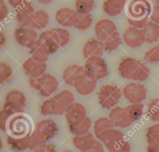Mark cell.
Returning <instances> with one entry per match:
<instances>
[{
  "label": "cell",
  "mask_w": 159,
  "mask_h": 152,
  "mask_svg": "<svg viewBox=\"0 0 159 152\" xmlns=\"http://www.w3.org/2000/svg\"><path fill=\"white\" fill-rule=\"evenodd\" d=\"M118 72L124 78L143 82L150 76L148 67L142 61L132 57L122 58L118 65Z\"/></svg>",
  "instance_id": "cell-1"
},
{
  "label": "cell",
  "mask_w": 159,
  "mask_h": 152,
  "mask_svg": "<svg viewBox=\"0 0 159 152\" xmlns=\"http://www.w3.org/2000/svg\"><path fill=\"white\" fill-rule=\"evenodd\" d=\"M70 40V32L63 28H53L40 33L37 41L43 45L50 54L65 47Z\"/></svg>",
  "instance_id": "cell-2"
},
{
  "label": "cell",
  "mask_w": 159,
  "mask_h": 152,
  "mask_svg": "<svg viewBox=\"0 0 159 152\" xmlns=\"http://www.w3.org/2000/svg\"><path fill=\"white\" fill-rule=\"evenodd\" d=\"M109 152H130L131 146L125 139L124 133L116 129H111L98 138Z\"/></svg>",
  "instance_id": "cell-3"
},
{
  "label": "cell",
  "mask_w": 159,
  "mask_h": 152,
  "mask_svg": "<svg viewBox=\"0 0 159 152\" xmlns=\"http://www.w3.org/2000/svg\"><path fill=\"white\" fill-rule=\"evenodd\" d=\"M29 83L40 96L45 98L52 96L59 87L57 78L48 73H45L37 78H29Z\"/></svg>",
  "instance_id": "cell-4"
},
{
  "label": "cell",
  "mask_w": 159,
  "mask_h": 152,
  "mask_svg": "<svg viewBox=\"0 0 159 152\" xmlns=\"http://www.w3.org/2000/svg\"><path fill=\"white\" fill-rule=\"evenodd\" d=\"M122 96V91L116 85L106 84L102 86L98 93L100 106L111 110L119 104Z\"/></svg>",
  "instance_id": "cell-5"
},
{
  "label": "cell",
  "mask_w": 159,
  "mask_h": 152,
  "mask_svg": "<svg viewBox=\"0 0 159 152\" xmlns=\"http://www.w3.org/2000/svg\"><path fill=\"white\" fill-rule=\"evenodd\" d=\"M84 67L87 77L97 82L104 78L109 74L107 64L102 57H94L86 59Z\"/></svg>",
  "instance_id": "cell-6"
},
{
  "label": "cell",
  "mask_w": 159,
  "mask_h": 152,
  "mask_svg": "<svg viewBox=\"0 0 159 152\" xmlns=\"http://www.w3.org/2000/svg\"><path fill=\"white\" fill-rule=\"evenodd\" d=\"M6 132L16 137L29 135L31 133L30 120L24 112L15 114L8 122Z\"/></svg>",
  "instance_id": "cell-7"
},
{
  "label": "cell",
  "mask_w": 159,
  "mask_h": 152,
  "mask_svg": "<svg viewBox=\"0 0 159 152\" xmlns=\"http://www.w3.org/2000/svg\"><path fill=\"white\" fill-rule=\"evenodd\" d=\"M52 115L65 114L67 108L75 102L73 93L68 90H63L50 98Z\"/></svg>",
  "instance_id": "cell-8"
},
{
  "label": "cell",
  "mask_w": 159,
  "mask_h": 152,
  "mask_svg": "<svg viewBox=\"0 0 159 152\" xmlns=\"http://www.w3.org/2000/svg\"><path fill=\"white\" fill-rule=\"evenodd\" d=\"M88 78L84 67L81 65L73 64L67 66L63 72L62 78L69 86L75 88Z\"/></svg>",
  "instance_id": "cell-9"
},
{
  "label": "cell",
  "mask_w": 159,
  "mask_h": 152,
  "mask_svg": "<svg viewBox=\"0 0 159 152\" xmlns=\"http://www.w3.org/2000/svg\"><path fill=\"white\" fill-rule=\"evenodd\" d=\"M42 141L47 143L48 141L53 139L58 133V127L52 119H43L38 122L32 132Z\"/></svg>",
  "instance_id": "cell-10"
},
{
  "label": "cell",
  "mask_w": 159,
  "mask_h": 152,
  "mask_svg": "<svg viewBox=\"0 0 159 152\" xmlns=\"http://www.w3.org/2000/svg\"><path fill=\"white\" fill-rule=\"evenodd\" d=\"M122 95L130 104L142 103L147 98V90L143 84L131 82L124 87Z\"/></svg>",
  "instance_id": "cell-11"
},
{
  "label": "cell",
  "mask_w": 159,
  "mask_h": 152,
  "mask_svg": "<svg viewBox=\"0 0 159 152\" xmlns=\"http://www.w3.org/2000/svg\"><path fill=\"white\" fill-rule=\"evenodd\" d=\"M65 115L68 127H76L81 124L88 117L85 106L83 104L75 101L69 106Z\"/></svg>",
  "instance_id": "cell-12"
},
{
  "label": "cell",
  "mask_w": 159,
  "mask_h": 152,
  "mask_svg": "<svg viewBox=\"0 0 159 152\" xmlns=\"http://www.w3.org/2000/svg\"><path fill=\"white\" fill-rule=\"evenodd\" d=\"M14 38L19 45L29 49L37 42L39 36L36 30L31 27L19 25L14 32Z\"/></svg>",
  "instance_id": "cell-13"
},
{
  "label": "cell",
  "mask_w": 159,
  "mask_h": 152,
  "mask_svg": "<svg viewBox=\"0 0 159 152\" xmlns=\"http://www.w3.org/2000/svg\"><path fill=\"white\" fill-rule=\"evenodd\" d=\"M4 104L9 107L15 114L23 113L27 104V98L22 91L11 90L6 93Z\"/></svg>",
  "instance_id": "cell-14"
},
{
  "label": "cell",
  "mask_w": 159,
  "mask_h": 152,
  "mask_svg": "<svg viewBox=\"0 0 159 152\" xmlns=\"http://www.w3.org/2000/svg\"><path fill=\"white\" fill-rule=\"evenodd\" d=\"M152 7L148 0H131L128 5V18L143 19L148 18Z\"/></svg>",
  "instance_id": "cell-15"
},
{
  "label": "cell",
  "mask_w": 159,
  "mask_h": 152,
  "mask_svg": "<svg viewBox=\"0 0 159 152\" xmlns=\"http://www.w3.org/2000/svg\"><path fill=\"white\" fill-rule=\"evenodd\" d=\"M122 39L127 46L131 48L141 46L145 42V36L143 29L129 27L123 33Z\"/></svg>",
  "instance_id": "cell-16"
},
{
  "label": "cell",
  "mask_w": 159,
  "mask_h": 152,
  "mask_svg": "<svg viewBox=\"0 0 159 152\" xmlns=\"http://www.w3.org/2000/svg\"><path fill=\"white\" fill-rule=\"evenodd\" d=\"M108 117L115 127L119 128H127L134 122L125 108L122 106H117L111 109Z\"/></svg>",
  "instance_id": "cell-17"
},
{
  "label": "cell",
  "mask_w": 159,
  "mask_h": 152,
  "mask_svg": "<svg viewBox=\"0 0 159 152\" xmlns=\"http://www.w3.org/2000/svg\"><path fill=\"white\" fill-rule=\"evenodd\" d=\"M116 32L117 31L116 23L108 19L99 20L96 22L94 27L96 37L101 42L104 41Z\"/></svg>",
  "instance_id": "cell-18"
},
{
  "label": "cell",
  "mask_w": 159,
  "mask_h": 152,
  "mask_svg": "<svg viewBox=\"0 0 159 152\" xmlns=\"http://www.w3.org/2000/svg\"><path fill=\"white\" fill-rule=\"evenodd\" d=\"M79 14L69 7L60 8L55 13V20L63 27H75Z\"/></svg>",
  "instance_id": "cell-19"
},
{
  "label": "cell",
  "mask_w": 159,
  "mask_h": 152,
  "mask_svg": "<svg viewBox=\"0 0 159 152\" xmlns=\"http://www.w3.org/2000/svg\"><path fill=\"white\" fill-rule=\"evenodd\" d=\"M15 16L19 25L30 27L32 17L35 12V7L32 2L29 0L22 6L15 10Z\"/></svg>",
  "instance_id": "cell-20"
},
{
  "label": "cell",
  "mask_w": 159,
  "mask_h": 152,
  "mask_svg": "<svg viewBox=\"0 0 159 152\" xmlns=\"http://www.w3.org/2000/svg\"><path fill=\"white\" fill-rule=\"evenodd\" d=\"M22 67L29 78H37L46 73L47 64L39 62L30 57L25 60Z\"/></svg>",
  "instance_id": "cell-21"
},
{
  "label": "cell",
  "mask_w": 159,
  "mask_h": 152,
  "mask_svg": "<svg viewBox=\"0 0 159 152\" xmlns=\"http://www.w3.org/2000/svg\"><path fill=\"white\" fill-rule=\"evenodd\" d=\"M104 51L102 42L97 38L89 39L83 48V54L86 59L94 57H102Z\"/></svg>",
  "instance_id": "cell-22"
},
{
  "label": "cell",
  "mask_w": 159,
  "mask_h": 152,
  "mask_svg": "<svg viewBox=\"0 0 159 152\" xmlns=\"http://www.w3.org/2000/svg\"><path fill=\"white\" fill-rule=\"evenodd\" d=\"M30 133L21 137H16L8 135L6 142L9 147L15 151H24L30 150Z\"/></svg>",
  "instance_id": "cell-23"
},
{
  "label": "cell",
  "mask_w": 159,
  "mask_h": 152,
  "mask_svg": "<svg viewBox=\"0 0 159 152\" xmlns=\"http://www.w3.org/2000/svg\"><path fill=\"white\" fill-rule=\"evenodd\" d=\"M147 152H159V124L150 126L146 131Z\"/></svg>",
  "instance_id": "cell-24"
},
{
  "label": "cell",
  "mask_w": 159,
  "mask_h": 152,
  "mask_svg": "<svg viewBox=\"0 0 159 152\" xmlns=\"http://www.w3.org/2000/svg\"><path fill=\"white\" fill-rule=\"evenodd\" d=\"M96 141L94 136L91 132L83 135L73 136L72 139L73 145L81 152L89 149Z\"/></svg>",
  "instance_id": "cell-25"
},
{
  "label": "cell",
  "mask_w": 159,
  "mask_h": 152,
  "mask_svg": "<svg viewBox=\"0 0 159 152\" xmlns=\"http://www.w3.org/2000/svg\"><path fill=\"white\" fill-rule=\"evenodd\" d=\"M127 1L105 0L102 4L103 11L109 16H117L122 12Z\"/></svg>",
  "instance_id": "cell-26"
},
{
  "label": "cell",
  "mask_w": 159,
  "mask_h": 152,
  "mask_svg": "<svg viewBox=\"0 0 159 152\" xmlns=\"http://www.w3.org/2000/svg\"><path fill=\"white\" fill-rule=\"evenodd\" d=\"M50 22V15L45 10L40 9L35 11L30 27L35 30H43Z\"/></svg>",
  "instance_id": "cell-27"
},
{
  "label": "cell",
  "mask_w": 159,
  "mask_h": 152,
  "mask_svg": "<svg viewBox=\"0 0 159 152\" xmlns=\"http://www.w3.org/2000/svg\"><path fill=\"white\" fill-rule=\"evenodd\" d=\"M29 51L31 57L40 62L46 63L50 55L47 49L37 41L29 48Z\"/></svg>",
  "instance_id": "cell-28"
},
{
  "label": "cell",
  "mask_w": 159,
  "mask_h": 152,
  "mask_svg": "<svg viewBox=\"0 0 159 152\" xmlns=\"http://www.w3.org/2000/svg\"><path fill=\"white\" fill-rule=\"evenodd\" d=\"M114 127V124L109 117H101L94 121L93 125L94 133L98 138L102 133Z\"/></svg>",
  "instance_id": "cell-29"
},
{
  "label": "cell",
  "mask_w": 159,
  "mask_h": 152,
  "mask_svg": "<svg viewBox=\"0 0 159 152\" xmlns=\"http://www.w3.org/2000/svg\"><path fill=\"white\" fill-rule=\"evenodd\" d=\"M145 42L152 44L159 40V25L152 21L148 22L143 28Z\"/></svg>",
  "instance_id": "cell-30"
},
{
  "label": "cell",
  "mask_w": 159,
  "mask_h": 152,
  "mask_svg": "<svg viewBox=\"0 0 159 152\" xmlns=\"http://www.w3.org/2000/svg\"><path fill=\"white\" fill-rule=\"evenodd\" d=\"M122 43V37L118 32H116L109 36L104 41L102 42L104 51L111 52L117 49Z\"/></svg>",
  "instance_id": "cell-31"
},
{
  "label": "cell",
  "mask_w": 159,
  "mask_h": 152,
  "mask_svg": "<svg viewBox=\"0 0 159 152\" xmlns=\"http://www.w3.org/2000/svg\"><path fill=\"white\" fill-rule=\"evenodd\" d=\"M97 87V81L88 77L75 88L77 93L83 96H87L92 93Z\"/></svg>",
  "instance_id": "cell-32"
},
{
  "label": "cell",
  "mask_w": 159,
  "mask_h": 152,
  "mask_svg": "<svg viewBox=\"0 0 159 152\" xmlns=\"http://www.w3.org/2000/svg\"><path fill=\"white\" fill-rule=\"evenodd\" d=\"M92 126V120L89 117H87L84 121L81 124L76 126L68 127L70 132L73 135V136H79L85 135L90 132V129Z\"/></svg>",
  "instance_id": "cell-33"
},
{
  "label": "cell",
  "mask_w": 159,
  "mask_h": 152,
  "mask_svg": "<svg viewBox=\"0 0 159 152\" xmlns=\"http://www.w3.org/2000/svg\"><path fill=\"white\" fill-rule=\"evenodd\" d=\"M95 0H76V11L79 14H88L93 10Z\"/></svg>",
  "instance_id": "cell-34"
},
{
  "label": "cell",
  "mask_w": 159,
  "mask_h": 152,
  "mask_svg": "<svg viewBox=\"0 0 159 152\" xmlns=\"http://www.w3.org/2000/svg\"><path fill=\"white\" fill-rule=\"evenodd\" d=\"M147 113L150 120L159 122V98L152 99L149 101Z\"/></svg>",
  "instance_id": "cell-35"
},
{
  "label": "cell",
  "mask_w": 159,
  "mask_h": 152,
  "mask_svg": "<svg viewBox=\"0 0 159 152\" xmlns=\"http://www.w3.org/2000/svg\"><path fill=\"white\" fill-rule=\"evenodd\" d=\"M13 71L10 64L6 62L0 63V83L1 85L9 83L12 78Z\"/></svg>",
  "instance_id": "cell-36"
},
{
  "label": "cell",
  "mask_w": 159,
  "mask_h": 152,
  "mask_svg": "<svg viewBox=\"0 0 159 152\" xmlns=\"http://www.w3.org/2000/svg\"><path fill=\"white\" fill-rule=\"evenodd\" d=\"M125 108L134 122L139 120L144 111V106L142 103L130 104Z\"/></svg>",
  "instance_id": "cell-37"
},
{
  "label": "cell",
  "mask_w": 159,
  "mask_h": 152,
  "mask_svg": "<svg viewBox=\"0 0 159 152\" xmlns=\"http://www.w3.org/2000/svg\"><path fill=\"white\" fill-rule=\"evenodd\" d=\"M93 23V16L91 14H79L74 28L80 31H84L91 27Z\"/></svg>",
  "instance_id": "cell-38"
},
{
  "label": "cell",
  "mask_w": 159,
  "mask_h": 152,
  "mask_svg": "<svg viewBox=\"0 0 159 152\" xmlns=\"http://www.w3.org/2000/svg\"><path fill=\"white\" fill-rule=\"evenodd\" d=\"M14 114L15 113L9 107L3 105L0 111V129L1 130L6 132L8 122Z\"/></svg>",
  "instance_id": "cell-39"
},
{
  "label": "cell",
  "mask_w": 159,
  "mask_h": 152,
  "mask_svg": "<svg viewBox=\"0 0 159 152\" xmlns=\"http://www.w3.org/2000/svg\"><path fill=\"white\" fill-rule=\"evenodd\" d=\"M144 61L148 63L154 64L159 62V44L148 50L144 55Z\"/></svg>",
  "instance_id": "cell-40"
},
{
  "label": "cell",
  "mask_w": 159,
  "mask_h": 152,
  "mask_svg": "<svg viewBox=\"0 0 159 152\" xmlns=\"http://www.w3.org/2000/svg\"><path fill=\"white\" fill-rule=\"evenodd\" d=\"M39 111L42 115L45 116L52 115L50 98H48V99L44 100L40 104V108H39Z\"/></svg>",
  "instance_id": "cell-41"
},
{
  "label": "cell",
  "mask_w": 159,
  "mask_h": 152,
  "mask_svg": "<svg viewBox=\"0 0 159 152\" xmlns=\"http://www.w3.org/2000/svg\"><path fill=\"white\" fill-rule=\"evenodd\" d=\"M127 21L131 27L139 29H143L148 22V18L143 19H132L127 18Z\"/></svg>",
  "instance_id": "cell-42"
},
{
  "label": "cell",
  "mask_w": 159,
  "mask_h": 152,
  "mask_svg": "<svg viewBox=\"0 0 159 152\" xmlns=\"http://www.w3.org/2000/svg\"><path fill=\"white\" fill-rule=\"evenodd\" d=\"M33 151L34 152H56L57 148L56 146L53 145L45 143L37 148Z\"/></svg>",
  "instance_id": "cell-43"
},
{
  "label": "cell",
  "mask_w": 159,
  "mask_h": 152,
  "mask_svg": "<svg viewBox=\"0 0 159 152\" xmlns=\"http://www.w3.org/2000/svg\"><path fill=\"white\" fill-rule=\"evenodd\" d=\"M9 13L8 7L4 0H0V20L1 22L4 20Z\"/></svg>",
  "instance_id": "cell-44"
},
{
  "label": "cell",
  "mask_w": 159,
  "mask_h": 152,
  "mask_svg": "<svg viewBox=\"0 0 159 152\" xmlns=\"http://www.w3.org/2000/svg\"><path fill=\"white\" fill-rule=\"evenodd\" d=\"M84 152H105V150L102 143L99 141H96L89 149Z\"/></svg>",
  "instance_id": "cell-45"
},
{
  "label": "cell",
  "mask_w": 159,
  "mask_h": 152,
  "mask_svg": "<svg viewBox=\"0 0 159 152\" xmlns=\"http://www.w3.org/2000/svg\"><path fill=\"white\" fill-rule=\"evenodd\" d=\"M150 19L152 22L159 25V5L157 4L153 7L150 15Z\"/></svg>",
  "instance_id": "cell-46"
},
{
  "label": "cell",
  "mask_w": 159,
  "mask_h": 152,
  "mask_svg": "<svg viewBox=\"0 0 159 152\" xmlns=\"http://www.w3.org/2000/svg\"><path fill=\"white\" fill-rule=\"evenodd\" d=\"M29 0H7L9 4L14 9H17L22 6L25 2Z\"/></svg>",
  "instance_id": "cell-47"
},
{
  "label": "cell",
  "mask_w": 159,
  "mask_h": 152,
  "mask_svg": "<svg viewBox=\"0 0 159 152\" xmlns=\"http://www.w3.org/2000/svg\"><path fill=\"white\" fill-rule=\"evenodd\" d=\"M6 43V35L4 32L1 31L0 32V47L3 48Z\"/></svg>",
  "instance_id": "cell-48"
},
{
  "label": "cell",
  "mask_w": 159,
  "mask_h": 152,
  "mask_svg": "<svg viewBox=\"0 0 159 152\" xmlns=\"http://www.w3.org/2000/svg\"><path fill=\"white\" fill-rule=\"evenodd\" d=\"M39 4L43 5H48L51 4L54 0H36Z\"/></svg>",
  "instance_id": "cell-49"
},
{
  "label": "cell",
  "mask_w": 159,
  "mask_h": 152,
  "mask_svg": "<svg viewBox=\"0 0 159 152\" xmlns=\"http://www.w3.org/2000/svg\"><path fill=\"white\" fill-rule=\"evenodd\" d=\"M0 148H1V150L2 149V139H1V141H0Z\"/></svg>",
  "instance_id": "cell-50"
},
{
  "label": "cell",
  "mask_w": 159,
  "mask_h": 152,
  "mask_svg": "<svg viewBox=\"0 0 159 152\" xmlns=\"http://www.w3.org/2000/svg\"><path fill=\"white\" fill-rule=\"evenodd\" d=\"M155 1V3L157 4H158V5H159V0H154Z\"/></svg>",
  "instance_id": "cell-51"
},
{
  "label": "cell",
  "mask_w": 159,
  "mask_h": 152,
  "mask_svg": "<svg viewBox=\"0 0 159 152\" xmlns=\"http://www.w3.org/2000/svg\"><path fill=\"white\" fill-rule=\"evenodd\" d=\"M65 152H71V151H65Z\"/></svg>",
  "instance_id": "cell-52"
}]
</instances>
